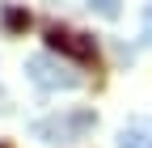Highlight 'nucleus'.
Returning <instances> with one entry per match:
<instances>
[{
  "label": "nucleus",
  "mask_w": 152,
  "mask_h": 148,
  "mask_svg": "<svg viewBox=\"0 0 152 148\" xmlns=\"http://www.w3.org/2000/svg\"><path fill=\"white\" fill-rule=\"evenodd\" d=\"M140 38H144V42H148V47H152V4H148V9H144V34H140Z\"/></svg>",
  "instance_id": "obj_7"
},
{
  "label": "nucleus",
  "mask_w": 152,
  "mask_h": 148,
  "mask_svg": "<svg viewBox=\"0 0 152 148\" xmlns=\"http://www.w3.org/2000/svg\"><path fill=\"white\" fill-rule=\"evenodd\" d=\"M89 9H93V13H102L106 21H114V17L123 13V0H89Z\"/></svg>",
  "instance_id": "obj_6"
},
{
  "label": "nucleus",
  "mask_w": 152,
  "mask_h": 148,
  "mask_svg": "<svg viewBox=\"0 0 152 148\" xmlns=\"http://www.w3.org/2000/svg\"><path fill=\"white\" fill-rule=\"evenodd\" d=\"M0 148H13V144H0Z\"/></svg>",
  "instance_id": "obj_8"
},
{
  "label": "nucleus",
  "mask_w": 152,
  "mask_h": 148,
  "mask_svg": "<svg viewBox=\"0 0 152 148\" xmlns=\"http://www.w3.org/2000/svg\"><path fill=\"white\" fill-rule=\"evenodd\" d=\"M26 72H30V81L38 89H76L80 85V72H72V64H64V55H55V51H38L26 59Z\"/></svg>",
  "instance_id": "obj_2"
},
{
  "label": "nucleus",
  "mask_w": 152,
  "mask_h": 148,
  "mask_svg": "<svg viewBox=\"0 0 152 148\" xmlns=\"http://www.w3.org/2000/svg\"><path fill=\"white\" fill-rule=\"evenodd\" d=\"M97 127V114L93 110H68V114H51V119H38L30 131L34 140H47V144H68V140H80Z\"/></svg>",
  "instance_id": "obj_1"
},
{
  "label": "nucleus",
  "mask_w": 152,
  "mask_h": 148,
  "mask_svg": "<svg viewBox=\"0 0 152 148\" xmlns=\"http://www.w3.org/2000/svg\"><path fill=\"white\" fill-rule=\"evenodd\" d=\"M47 47L55 55H68L76 64H97V42L80 30H68V26H47Z\"/></svg>",
  "instance_id": "obj_3"
},
{
  "label": "nucleus",
  "mask_w": 152,
  "mask_h": 148,
  "mask_svg": "<svg viewBox=\"0 0 152 148\" xmlns=\"http://www.w3.org/2000/svg\"><path fill=\"white\" fill-rule=\"evenodd\" d=\"M118 148H152V140H148V131H144V127H123Z\"/></svg>",
  "instance_id": "obj_5"
},
{
  "label": "nucleus",
  "mask_w": 152,
  "mask_h": 148,
  "mask_svg": "<svg viewBox=\"0 0 152 148\" xmlns=\"http://www.w3.org/2000/svg\"><path fill=\"white\" fill-rule=\"evenodd\" d=\"M0 21H4V30L21 34V30H30V13H26V9H17V4H9L4 13H0Z\"/></svg>",
  "instance_id": "obj_4"
}]
</instances>
